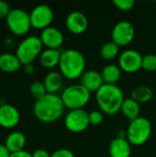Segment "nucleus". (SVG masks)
I'll return each mask as SVG.
<instances>
[{"instance_id": "c85d7f7f", "label": "nucleus", "mask_w": 156, "mask_h": 157, "mask_svg": "<svg viewBox=\"0 0 156 157\" xmlns=\"http://www.w3.org/2000/svg\"><path fill=\"white\" fill-rule=\"evenodd\" d=\"M51 157H74V155L71 150L62 148V149H58L54 151L51 155Z\"/></svg>"}, {"instance_id": "f03ea898", "label": "nucleus", "mask_w": 156, "mask_h": 157, "mask_svg": "<svg viewBox=\"0 0 156 157\" xmlns=\"http://www.w3.org/2000/svg\"><path fill=\"white\" fill-rule=\"evenodd\" d=\"M96 100L103 113L114 115L120 111L125 98L122 90L117 85L104 84L97 92Z\"/></svg>"}, {"instance_id": "f8f14e48", "label": "nucleus", "mask_w": 156, "mask_h": 157, "mask_svg": "<svg viewBox=\"0 0 156 157\" xmlns=\"http://www.w3.org/2000/svg\"><path fill=\"white\" fill-rule=\"evenodd\" d=\"M40 39L47 49L59 50V48L63 44L64 37L62 31L54 27H49L41 30Z\"/></svg>"}, {"instance_id": "9d476101", "label": "nucleus", "mask_w": 156, "mask_h": 157, "mask_svg": "<svg viewBox=\"0 0 156 157\" xmlns=\"http://www.w3.org/2000/svg\"><path fill=\"white\" fill-rule=\"evenodd\" d=\"M54 15L52 9L47 5H39L29 13L31 27L37 29H44L51 27Z\"/></svg>"}, {"instance_id": "1a4fd4ad", "label": "nucleus", "mask_w": 156, "mask_h": 157, "mask_svg": "<svg viewBox=\"0 0 156 157\" xmlns=\"http://www.w3.org/2000/svg\"><path fill=\"white\" fill-rule=\"evenodd\" d=\"M135 37L134 26L127 20L118 22L111 32L112 41L115 42L119 47L129 45Z\"/></svg>"}, {"instance_id": "2f4dec72", "label": "nucleus", "mask_w": 156, "mask_h": 157, "mask_svg": "<svg viewBox=\"0 0 156 157\" xmlns=\"http://www.w3.org/2000/svg\"><path fill=\"white\" fill-rule=\"evenodd\" d=\"M10 157H32V154H30L25 150H22V151L11 154Z\"/></svg>"}, {"instance_id": "393cba45", "label": "nucleus", "mask_w": 156, "mask_h": 157, "mask_svg": "<svg viewBox=\"0 0 156 157\" xmlns=\"http://www.w3.org/2000/svg\"><path fill=\"white\" fill-rule=\"evenodd\" d=\"M29 92H30V95L36 100L43 98L45 95L48 94L47 91H46V88H45V86H44L43 82H40V81L33 82L30 85V86H29Z\"/></svg>"}, {"instance_id": "a211bd4d", "label": "nucleus", "mask_w": 156, "mask_h": 157, "mask_svg": "<svg viewBox=\"0 0 156 157\" xmlns=\"http://www.w3.org/2000/svg\"><path fill=\"white\" fill-rule=\"evenodd\" d=\"M22 63L18 60L16 54H12L9 52H5L0 54V70L12 74L19 70Z\"/></svg>"}, {"instance_id": "7ed1b4c3", "label": "nucleus", "mask_w": 156, "mask_h": 157, "mask_svg": "<svg viewBox=\"0 0 156 157\" xmlns=\"http://www.w3.org/2000/svg\"><path fill=\"white\" fill-rule=\"evenodd\" d=\"M58 66L63 77L70 80L77 79L85 73L86 59L81 52L74 49H68L62 52Z\"/></svg>"}, {"instance_id": "423d86ee", "label": "nucleus", "mask_w": 156, "mask_h": 157, "mask_svg": "<svg viewBox=\"0 0 156 157\" xmlns=\"http://www.w3.org/2000/svg\"><path fill=\"white\" fill-rule=\"evenodd\" d=\"M43 44L37 36H29L25 38L17 47L16 55L20 63L25 65L32 63L34 60L42 52Z\"/></svg>"}, {"instance_id": "aec40b11", "label": "nucleus", "mask_w": 156, "mask_h": 157, "mask_svg": "<svg viewBox=\"0 0 156 157\" xmlns=\"http://www.w3.org/2000/svg\"><path fill=\"white\" fill-rule=\"evenodd\" d=\"M61 54L62 52H60L59 50L46 49L42 51V52L40 55V63L45 68H54L55 66L59 65Z\"/></svg>"}, {"instance_id": "ddd939ff", "label": "nucleus", "mask_w": 156, "mask_h": 157, "mask_svg": "<svg viewBox=\"0 0 156 157\" xmlns=\"http://www.w3.org/2000/svg\"><path fill=\"white\" fill-rule=\"evenodd\" d=\"M65 25L71 33L79 35L87 29L88 19L84 13L80 11H73L67 16Z\"/></svg>"}, {"instance_id": "39448f33", "label": "nucleus", "mask_w": 156, "mask_h": 157, "mask_svg": "<svg viewBox=\"0 0 156 157\" xmlns=\"http://www.w3.org/2000/svg\"><path fill=\"white\" fill-rule=\"evenodd\" d=\"M90 98L91 93L80 84L66 87L61 95L64 107L70 110L83 109L89 102Z\"/></svg>"}, {"instance_id": "cd10ccee", "label": "nucleus", "mask_w": 156, "mask_h": 157, "mask_svg": "<svg viewBox=\"0 0 156 157\" xmlns=\"http://www.w3.org/2000/svg\"><path fill=\"white\" fill-rule=\"evenodd\" d=\"M104 121V115L102 111L93 110L89 113V123L93 126H97L101 124Z\"/></svg>"}, {"instance_id": "f3484780", "label": "nucleus", "mask_w": 156, "mask_h": 157, "mask_svg": "<svg viewBox=\"0 0 156 157\" xmlns=\"http://www.w3.org/2000/svg\"><path fill=\"white\" fill-rule=\"evenodd\" d=\"M26 145V136L21 132H13L6 139L5 146L10 152V154L17 153L24 150Z\"/></svg>"}, {"instance_id": "7c9ffc66", "label": "nucleus", "mask_w": 156, "mask_h": 157, "mask_svg": "<svg viewBox=\"0 0 156 157\" xmlns=\"http://www.w3.org/2000/svg\"><path fill=\"white\" fill-rule=\"evenodd\" d=\"M32 157H51V154H49L46 150L37 149L32 153Z\"/></svg>"}, {"instance_id": "72a5a7b5", "label": "nucleus", "mask_w": 156, "mask_h": 157, "mask_svg": "<svg viewBox=\"0 0 156 157\" xmlns=\"http://www.w3.org/2000/svg\"><path fill=\"white\" fill-rule=\"evenodd\" d=\"M10 152L5 145L0 144V157H10Z\"/></svg>"}, {"instance_id": "c756f323", "label": "nucleus", "mask_w": 156, "mask_h": 157, "mask_svg": "<svg viewBox=\"0 0 156 157\" xmlns=\"http://www.w3.org/2000/svg\"><path fill=\"white\" fill-rule=\"evenodd\" d=\"M10 11V6L6 2L0 0V18H6Z\"/></svg>"}, {"instance_id": "6e6552de", "label": "nucleus", "mask_w": 156, "mask_h": 157, "mask_svg": "<svg viewBox=\"0 0 156 157\" xmlns=\"http://www.w3.org/2000/svg\"><path fill=\"white\" fill-rule=\"evenodd\" d=\"M65 128L74 133H79L86 131L89 123V113L83 109L70 110L64 118Z\"/></svg>"}, {"instance_id": "bb28decb", "label": "nucleus", "mask_w": 156, "mask_h": 157, "mask_svg": "<svg viewBox=\"0 0 156 157\" xmlns=\"http://www.w3.org/2000/svg\"><path fill=\"white\" fill-rule=\"evenodd\" d=\"M113 4L116 6L117 8L122 11H129L134 7L135 1L134 0H114Z\"/></svg>"}, {"instance_id": "a878e982", "label": "nucleus", "mask_w": 156, "mask_h": 157, "mask_svg": "<svg viewBox=\"0 0 156 157\" xmlns=\"http://www.w3.org/2000/svg\"><path fill=\"white\" fill-rule=\"evenodd\" d=\"M142 68L148 72L156 71V55L155 54H146L143 56Z\"/></svg>"}, {"instance_id": "b1692460", "label": "nucleus", "mask_w": 156, "mask_h": 157, "mask_svg": "<svg viewBox=\"0 0 156 157\" xmlns=\"http://www.w3.org/2000/svg\"><path fill=\"white\" fill-rule=\"evenodd\" d=\"M120 52V47L112 40L106 42L100 50L101 57L106 61H111L115 59Z\"/></svg>"}, {"instance_id": "4468645a", "label": "nucleus", "mask_w": 156, "mask_h": 157, "mask_svg": "<svg viewBox=\"0 0 156 157\" xmlns=\"http://www.w3.org/2000/svg\"><path fill=\"white\" fill-rule=\"evenodd\" d=\"M20 121V113L10 104L0 106V127L5 129L15 128Z\"/></svg>"}, {"instance_id": "412c9836", "label": "nucleus", "mask_w": 156, "mask_h": 157, "mask_svg": "<svg viewBox=\"0 0 156 157\" xmlns=\"http://www.w3.org/2000/svg\"><path fill=\"white\" fill-rule=\"evenodd\" d=\"M101 75L104 81V84L108 85H116L121 76V69L120 66L111 63L105 66L101 72Z\"/></svg>"}, {"instance_id": "20e7f679", "label": "nucleus", "mask_w": 156, "mask_h": 157, "mask_svg": "<svg viewBox=\"0 0 156 157\" xmlns=\"http://www.w3.org/2000/svg\"><path fill=\"white\" fill-rule=\"evenodd\" d=\"M152 124L148 119L139 117L131 121L127 129V140L131 145L141 146L148 142L152 134Z\"/></svg>"}, {"instance_id": "2eb2a0df", "label": "nucleus", "mask_w": 156, "mask_h": 157, "mask_svg": "<svg viewBox=\"0 0 156 157\" xmlns=\"http://www.w3.org/2000/svg\"><path fill=\"white\" fill-rule=\"evenodd\" d=\"M80 85L86 88L90 93H97L99 90V88L104 85L101 73L95 70L86 71L80 77Z\"/></svg>"}, {"instance_id": "f257e3e1", "label": "nucleus", "mask_w": 156, "mask_h": 157, "mask_svg": "<svg viewBox=\"0 0 156 157\" xmlns=\"http://www.w3.org/2000/svg\"><path fill=\"white\" fill-rule=\"evenodd\" d=\"M64 105L61 96L57 94H47L36 100L33 105V113L41 122L51 123L58 121L64 112Z\"/></svg>"}, {"instance_id": "473e14b6", "label": "nucleus", "mask_w": 156, "mask_h": 157, "mask_svg": "<svg viewBox=\"0 0 156 157\" xmlns=\"http://www.w3.org/2000/svg\"><path fill=\"white\" fill-rule=\"evenodd\" d=\"M23 70L24 73L27 75H32L35 72V67L32 63H29V64H25L23 65Z\"/></svg>"}, {"instance_id": "0eeeda50", "label": "nucleus", "mask_w": 156, "mask_h": 157, "mask_svg": "<svg viewBox=\"0 0 156 157\" xmlns=\"http://www.w3.org/2000/svg\"><path fill=\"white\" fill-rule=\"evenodd\" d=\"M6 21L9 30L17 36L27 34L31 28L29 14L20 8L11 9Z\"/></svg>"}, {"instance_id": "5701e85b", "label": "nucleus", "mask_w": 156, "mask_h": 157, "mask_svg": "<svg viewBox=\"0 0 156 157\" xmlns=\"http://www.w3.org/2000/svg\"><path fill=\"white\" fill-rule=\"evenodd\" d=\"M153 96H154V92L152 88L146 86H137L131 91V98L140 104L149 102L153 98Z\"/></svg>"}, {"instance_id": "6ab92c4d", "label": "nucleus", "mask_w": 156, "mask_h": 157, "mask_svg": "<svg viewBox=\"0 0 156 157\" xmlns=\"http://www.w3.org/2000/svg\"><path fill=\"white\" fill-rule=\"evenodd\" d=\"M63 76L61 73L52 71L46 75L43 80L46 91L48 94H56L63 86Z\"/></svg>"}, {"instance_id": "9b49d317", "label": "nucleus", "mask_w": 156, "mask_h": 157, "mask_svg": "<svg viewBox=\"0 0 156 157\" xmlns=\"http://www.w3.org/2000/svg\"><path fill=\"white\" fill-rule=\"evenodd\" d=\"M143 56L136 50H126L119 58L120 68L129 74L136 73L142 68Z\"/></svg>"}, {"instance_id": "4be33fe9", "label": "nucleus", "mask_w": 156, "mask_h": 157, "mask_svg": "<svg viewBox=\"0 0 156 157\" xmlns=\"http://www.w3.org/2000/svg\"><path fill=\"white\" fill-rule=\"evenodd\" d=\"M120 111L126 118H128L131 121L140 117L141 105H140V103H138L131 98H127L122 103Z\"/></svg>"}, {"instance_id": "dca6fc26", "label": "nucleus", "mask_w": 156, "mask_h": 157, "mask_svg": "<svg viewBox=\"0 0 156 157\" xmlns=\"http://www.w3.org/2000/svg\"><path fill=\"white\" fill-rule=\"evenodd\" d=\"M108 153L110 157H130L131 154V144L127 139L116 137L109 144Z\"/></svg>"}]
</instances>
